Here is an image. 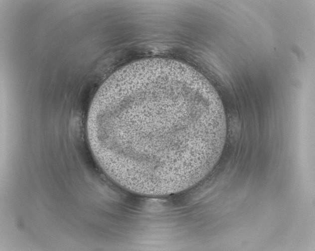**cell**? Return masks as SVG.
<instances>
[{
  "label": "cell",
  "mask_w": 315,
  "mask_h": 251,
  "mask_svg": "<svg viewBox=\"0 0 315 251\" xmlns=\"http://www.w3.org/2000/svg\"><path fill=\"white\" fill-rule=\"evenodd\" d=\"M110 108L136 122L129 134L109 141L117 170L154 191L196 184L213 169L223 150L226 116L216 90L197 80L154 74L136 79Z\"/></svg>",
  "instance_id": "6da1fadb"
}]
</instances>
